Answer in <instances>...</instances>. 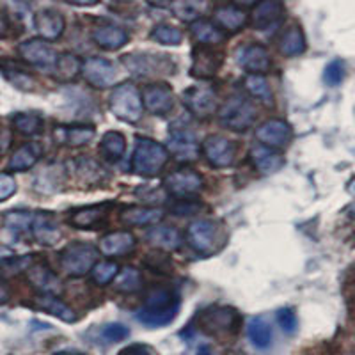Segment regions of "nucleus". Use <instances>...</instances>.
<instances>
[{
  "label": "nucleus",
  "instance_id": "obj_1",
  "mask_svg": "<svg viewBox=\"0 0 355 355\" xmlns=\"http://www.w3.org/2000/svg\"><path fill=\"white\" fill-rule=\"evenodd\" d=\"M180 297L169 288H153L146 295L144 307L137 311V320L148 327H164L176 318Z\"/></svg>",
  "mask_w": 355,
  "mask_h": 355
},
{
  "label": "nucleus",
  "instance_id": "obj_2",
  "mask_svg": "<svg viewBox=\"0 0 355 355\" xmlns=\"http://www.w3.org/2000/svg\"><path fill=\"white\" fill-rule=\"evenodd\" d=\"M227 233L224 224L214 218H201L192 222L187 230V242L201 256L217 254L226 245Z\"/></svg>",
  "mask_w": 355,
  "mask_h": 355
},
{
  "label": "nucleus",
  "instance_id": "obj_3",
  "mask_svg": "<svg viewBox=\"0 0 355 355\" xmlns=\"http://www.w3.org/2000/svg\"><path fill=\"white\" fill-rule=\"evenodd\" d=\"M167 158L169 153L166 146H162L160 142L148 137L135 139V150L132 157V169L135 174L144 178L157 176L167 164Z\"/></svg>",
  "mask_w": 355,
  "mask_h": 355
},
{
  "label": "nucleus",
  "instance_id": "obj_4",
  "mask_svg": "<svg viewBox=\"0 0 355 355\" xmlns=\"http://www.w3.org/2000/svg\"><path fill=\"white\" fill-rule=\"evenodd\" d=\"M110 112L126 123H137L142 117V98L139 89L132 82H123L112 89L109 96Z\"/></svg>",
  "mask_w": 355,
  "mask_h": 355
},
{
  "label": "nucleus",
  "instance_id": "obj_5",
  "mask_svg": "<svg viewBox=\"0 0 355 355\" xmlns=\"http://www.w3.org/2000/svg\"><path fill=\"white\" fill-rule=\"evenodd\" d=\"M258 110L249 98L242 94H234L227 98L218 109V119L227 130L233 132H245L247 128L254 125Z\"/></svg>",
  "mask_w": 355,
  "mask_h": 355
},
{
  "label": "nucleus",
  "instance_id": "obj_6",
  "mask_svg": "<svg viewBox=\"0 0 355 355\" xmlns=\"http://www.w3.org/2000/svg\"><path fill=\"white\" fill-rule=\"evenodd\" d=\"M196 323L205 334L220 338V336H230L239 332L240 315L239 311H234L233 307L211 306L199 313Z\"/></svg>",
  "mask_w": 355,
  "mask_h": 355
},
{
  "label": "nucleus",
  "instance_id": "obj_7",
  "mask_svg": "<svg viewBox=\"0 0 355 355\" xmlns=\"http://www.w3.org/2000/svg\"><path fill=\"white\" fill-rule=\"evenodd\" d=\"M62 270L69 277H82L89 270H93L98 259V249L91 243L71 242L59 254Z\"/></svg>",
  "mask_w": 355,
  "mask_h": 355
},
{
  "label": "nucleus",
  "instance_id": "obj_8",
  "mask_svg": "<svg viewBox=\"0 0 355 355\" xmlns=\"http://www.w3.org/2000/svg\"><path fill=\"white\" fill-rule=\"evenodd\" d=\"M123 64L132 75L137 77H160L166 73H174V62L171 55L150 52H135L123 57Z\"/></svg>",
  "mask_w": 355,
  "mask_h": 355
},
{
  "label": "nucleus",
  "instance_id": "obj_9",
  "mask_svg": "<svg viewBox=\"0 0 355 355\" xmlns=\"http://www.w3.org/2000/svg\"><path fill=\"white\" fill-rule=\"evenodd\" d=\"M167 153L173 155L178 162H192L198 158L199 142L189 126L185 125H171L169 141H167Z\"/></svg>",
  "mask_w": 355,
  "mask_h": 355
},
{
  "label": "nucleus",
  "instance_id": "obj_10",
  "mask_svg": "<svg viewBox=\"0 0 355 355\" xmlns=\"http://www.w3.org/2000/svg\"><path fill=\"white\" fill-rule=\"evenodd\" d=\"M183 103L190 114L199 119H208L218 107L217 91L211 85H194L183 93Z\"/></svg>",
  "mask_w": 355,
  "mask_h": 355
},
{
  "label": "nucleus",
  "instance_id": "obj_11",
  "mask_svg": "<svg viewBox=\"0 0 355 355\" xmlns=\"http://www.w3.org/2000/svg\"><path fill=\"white\" fill-rule=\"evenodd\" d=\"M112 206V201H105L98 202V205L82 206V208H73L68 211V224L77 230H98L109 218Z\"/></svg>",
  "mask_w": 355,
  "mask_h": 355
},
{
  "label": "nucleus",
  "instance_id": "obj_12",
  "mask_svg": "<svg viewBox=\"0 0 355 355\" xmlns=\"http://www.w3.org/2000/svg\"><path fill=\"white\" fill-rule=\"evenodd\" d=\"M164 187L169 194L178 198H189L199 194L205 189V180L194 169H178L164 178Z\"/></svg>",
  "mask_w": 355,
  "mask_h": 355
},
{
  "label": "nucleus",
  "instance_id": "obj_13",
  "mask_svg": "<svg viewBox=\"0 0 355 355\" xmlns=\"http://www.w3.org/2000/svg\"><path fill=\"white\" fill-rule=\"evenodd\" d=\"M293 132L291 126L283 119H266L265 123L256 128V139L261 142V146L272 148V150H283L291 142Z\"/></svg>",
  "mask_w": 355,
  "mask_h": 355
},
{
  "label": "nucleus",
  "instance_id": "obj_14",
  "mask_svg": "<svg viewBox=\"0 0 355 355\" xmlns=\"http://www.w3.org/2000/svg\"><path fill=\"white\" fill-rule=\"evenodd\" d=\"M202 153H205L206 162L215 169H224V167L233 166L234 162V144L230 139L222 135H210L202 142Z\"/></svg>",
  "mask_w": 355,
  "mask_h": 355
},
{
  "label": "nucleus",
  "instance_id": "obj_15",
  "mask_svg": "<svg viewBox=\"0 0 355 355\" xmlns=\"http://www.w3.org/2000/svg\"><path fill=\"white\" fill-rule=\"evenodd\" d=\"M82 75L91 85L98 89H105L114 85L117 80V69L107 59L101 57H89L82 62Z\"/></svg>",
  "mask_w": 355,
  "mask_h": 355
},
{
  "label": "nucleus",
  "instance_id": "obj_16",
  "mask_svg": "<svg viewBox=\"0 0 355 355\" xmlns=\"http://www.w3.org/2000/svg\"><path fill=\"white\" fill-rule=\"evenodd\" d=\"M224 62V53L211 46H201L198 44L192 50V77L196 78H211L215 77Z\"/></svg>",
  "mask_w": 355,
  "mask_h": 355
},
{
  "label": "nucleus",
  "instance_id": "obj_17",
  "mask_svg": "<svg viewBox=\"0 0 355 355\" xmlns=\"http://www.w3.org/2000/svg\"><path fill=\"white\" fill-rule=\"evenodd\" d=\"M18 53H20V57L25 62L33 66H41V68H53L57 59H59L55 50L46 41L37 40V37L20 43Z\"/></svg>",
  "mask_w": 355,
  "mask_h": 355
},
{
  "label": "nucleus",
  "instance_id": "obj_18",
  "mask_svg": "<svg viewBox=\"0 0 355 355\" xmlns=\"http://www.w3.org/2000/svg\"><path fill=\"white\" fill-rule=\"evenodd\" d=\"M236 59H239V64L250 75H263L272 66L270 53L259 43L243 44L236 53Z\"/></svg>",
  "mask_w": 355,
  "mask_h": 355
},
{
  "label": "nucleus",
  "instance_id": "obj_19",
  "mask_svg": "<svg viewBox=\"0 0 355 355\" xmlns=\"http://www.w3.org/2000/svg\"><path fill=\"white\" fill-rule=\"evenodd\" d=\"M142 105L155 116H164L174 107V93L167 84L148 85L142 94Z\"/></svg>",
  "mask_w": 355,
  "mask_h": 355
},
{
  "label": "nucleus",
  "instance_id": "obj_20",
  "mask_svg": "<svg viewBox=\"0 0 355 355\" xmlns=\"http://www.w3.org/2000/svg\"><path fill=\"white\" fill-rule=\"evenodd\" d=\"M284 20V8L281 2H274V0H265L256 4L254 11H252V25L258 31H275L279 25Z\"/></svg>",
  "mask_w": 355,
  "mask_h": 355
},
{
  "label": "nucleus",
  "instance_id": "obj_21",
  "mask_svg": "<svg viewBox=\"0 0 355 355\" xmlns=\"http://www.w3.org/2000/svg\"><path fill=\"white\" fill-rule=\"evenodd\" d=\"M34 27L41 40L55 41L62 36L66 24L61 12L55 9H40L34 15Z\"/></svg>",
  "mask_w": 355,
  "mask_h": 355
},
{
  "label": "nucleus",
  "instance_id": "obj_22",
  "mask_svg": "<svg viewBox=\"0 0 355 355\" xmlns=\"http://www.w3.org/2000/svg\"><path fill=\"white\" fill-rule=\"evenodd\" d=\"M31 231H33L36 242L41 245H55L62 239V231L57 224L55 217L52 214H44V211L34 215Z\"/></svg>",
  "mask_w": 355,
  "mask_h": 355
},
{
  "label": "nucleus",
  "instance_id": "obj_23",
  "mask_svg": "<svg viewBox=\"0 0 355 355\" xmlns=\"http://www.w3.org/2000/svg\"><path fill=\"white\" fill-rule=\"evenodd\" d=\"M28 283L33 284L36 290H40L43 295H57L61 291V281L57 279L52 268L44 261L33 263L27 270Z\"/></svg>",
  "mask_w": 355,
  "mask_h": 355
},
{
  "label": "nucleus",
  "instance_id": "obj_24",
  "mask_svg": "<svg viewBox=\"0 0 355 355\" xmlns=\"http://www.w3.org/2000/svg\"><path fill=\"white\" fill-rule=\"evenodd\" d=\"M137 245V240L130 231H114L100 240V252L107 258L130 254Z\"/></svg>",
  "mask_w": 355,
  "mask_h": 355
},
{
  "label": "nucleus",
  "instance_id": "obj_25",
  "mask_svg": "<svg viewBox=\"0 0 355 355\" xmlns=\"http://www.w3.org/2000/svg\"><path fill=\"white\" fill-rule=\"evenodd\" d=\"M121 222L125 226H155L164 218V210L151 206H128L121 211Z\"/></svg>",
  "mask_w": 355,
  "mask_h": 355
},
{
  "label": "nucleus",
  "instance_id": "obj_26",
  "mask_svg": "<svg viewBox=\"0 0 355 355\" xmlns=\"http://www.w3.org/2000/svg\"><path fill=\"white\" fill-rule=\"evenodd\" d=\"M43 148L37 142H27V144L20 146L15 153L11 155L8 164V169L12 173H25V171L33 169L41 158Z\"/></svg>",
  "mask_w": 355,
  "mask_h": 355
},
{
  "label": "nucleus",
  "instance_id": "obj_27",
  "mask_svg": "<svg viewBox=\"0 0 355 355\" xmlns=\"http://www.w3.org/2000/svg\"><path fill=\"white\" fill-rule=\"evenodd\" d=\"M250 160L254 164L256 169L261 174H274L277 173L281 167L284 166V158L281 157L277 150H272V148H266V146H254L250 150Z\"/></svg>",
  "mask_w": 355,
  "mask_h": 355
},
{
  "label": "nucleus",
  "instance_id": "obj_28",
  "mask_svg": "<svg viewBox=\"0 0 355 355\" xmlns=\"http://www.w3.org/2000/svg\"><path fill=\"white\" fill-rule=\"evenodd\" d=\"M93 40L100 49L116 52L128 43V34L116 25H101L93 31Z\"/></svg>",
  "mask_w": 355,
  "mask_h": 355
},
{
  "label": "nucleus",
  "instance_id": "obj_29",
  "mask_svg": "<svg viewBox=\"0 0 355 355\" xmlns=\"http://www.w3.org/2000/svg\"><path fill=\"white\" fill-rule=\"evenodd\" d=\"M71 171L73 174L77 176V180L89 183V185H93V183H101L103 180H107L105 169H103L96 160H93V158L82 157V158H77V160H73Z\"/></svg>",
  "mask_w": 355,
  "mask_h": 355
},
{
  "label": "nucleus",
  "instance_id": "obj_30",
  "mask_svg": "<svg viewBox=\"0 0 355 355\" xmlns=\"http://www.w3.org/2000/svg\"><path fill=\"white\" fill-rule=\"evenodd\" d=\"M36 307L41 311H46L49 315L55 316V318L62 320L66 323H75L78 320L77 313L68 304L62 302L61 299H57L55 295H40V297H36Z\"/></svg>",
  "mask_w": 355,
  "mask_h": 355
},
{
  "label": "nucleus",
  "instance_id": "obj_31",
  "mask_svg": "<svg viewBox=\"0 0 355 355\" xmlns=\"http://www.w3.org/2000/svg\"><path fill=\"white\" fill-rule=\"evenodd\" d=\"M146 239L162 250H176L182 247V234L173 226H153L146 233Z\"/></svg>",
  "mask_w": 355,
  "mask_h": 355
},
{
  "label": "nucleus",
  "instance_id": "obj_32",
  "mask_svg": "<svg viewBox=\"0 0 355 355\" xmlns=\"http://www.w3.org/2000/svg\"><path fill=\"white\" fill-rule=\"evenodd\" d=\"M306 36L299 25H291L279 37V52L286 57L302 55L306 52Z\"/></svg>",
  "mask_w": 355,
  "mask_h": 355
},
{
  "label": "nucleus",
  "instance_id": "obj_33",
  "mask_svg": "<svg viewBox=\"0 0 355 355\" xmlns=\"http://www.w3.org/2000/svg\"><path fill=\"white\" fill-rule=\"evenodd\" d=\"M190 33H192V37L201 46H215V44H220L224 41V33H222L220 28L214 21L205 20V18L196 20L192 27H190Z\"/></svg>",
  "mask_w": 355,
  "mask_h": 355
},
{
  "label": "nucleus",
  "instance_id": "obj_34",
  "mask_svg": "<svg viewBox=\"0 0 355 355\" xmlns=\"http://www.w3.org/2000/svg\"><path fill=\"white\" fill-rule=\"evenodd\" d=\"M94 135H96V130L93 126H62V128H57L55 132L57 141L61 144L71 146V148L89 144Z\"/></svg>",
  "mask_w": 355,
  "mask_h": 355
},
{
  "label": "nucleus",
  "instance_id": "obj_35",
  "mask_svg": "<svg viewBox=\"0 0 355 355\" xmlns=\"http://www.w3.org/2000/svg\"><path fill=\"white\" fill-rule=\"evenodd\" d=\"M215 20L222 28L230 33H239L240 28L247 24V12L239 6H220L215 9Z\"/></svg>",
  "mask_w": 355,
  "mask_h": 355
},
{
  "label": "nucleus",
  "instance_id": "obj_36",
  "mask_svg": "<svg viewBox=\"0 0 355 355\" xmlns=\"http://www.w3.org/2000/svg\"><path fill=\"white\" fill-rule=\"evenodd\" d=\"M0 71L11 82L12 85L20 91H25V93H31L36 89V80L31 73H27L25 69H21L20 66H17L11 61H0Z\"/></svg>",
  "mask_w": 355,
  "mask_h": 355
},
{
  "label": "nucleus",
  "instance_id": "obj_37",
  "mask_svg": "<svg viewBox=\"0 0 355 355\" xmlns=\"http://www.w3.org/2000/svg\"><path fill=\"white\" fill-rule=\"evenodd\" d=\"M247 334H249V341L252 343V347H256L258 350H265L272 345V327L261 316H254L250 320Z\"/></svg>",
  "mask_w": 355,
  "mask_h": 355
},
{
  "label": "nucleus",
  "instance_id": "obj_38",
  "mask_svg": "<svg viewBox=\"0 0 355 355\" xmlns=\"http://www.w3.org/2000/svg\"><path fill=\"white\" fill-rule=\"evenodd\" d=\"M100 151L101 155L109 160L116 162L125 155L126 151V141H125V135L116 130L112 132H107L103 137H101L100 142Z\"/></svg>",
  "mask_w": 355,
  "mask_h": 355
},
{
  "label": "nucleus",
  "instance_id": "obj_39",
  "mask_svg": "<svg viewBox=\"0 0 355 355\" xmlns=\"http://www.w3.org/2000/svg\"><path fill=\"white\" fill-rule=\"evenodd\" d=\"M53 69H55L53 73H55V77L59 78V80L68 82L73 80V78L77 77L78 73L82 71V62L80 59H78L77 55H73V53H62V55H59V59H57Z\"/></svg>",
  "mask_w": 355,
  "mask_h": 355
},
{
  "label": "nucleus",
  "instance_id": "obj_40",
  "mask_svg": "<svg viewBox=\"0 0 355 355\" xmlns=\"http://www.w3.org/2000/svg\"><path fill=\"white\" fill-rule=\"evenodd\" d=\"M142 275L137 268L133 266H126L123 268L121 274H117L116 277V290L121 291V293H135V291L142 290Z\"/></svg>",
  "mask_w": 355,
  "mask_h": 355
},
{
  "label": "nucleus",
  "instance_id": "obj_41",
  "mask_svg": "<svg viewBox=\"0 0 355 355\" xmlns=\"http://www.w3.org/2000/svg\"><path fill=\"white\" fill-rule=\"evenodd\" d=\"M12 126L25 137H33V135H37L43 130V119L36 114L20 112L12 116Z\"/></svg>",
  "mask_w": 355,
  "mask_h": 355
},
{
  "label": "nucleus",
  "instance_id": "obj_42",
  "mask_svg": "<svg viewBox=\"0 0 355 355\" xmlns=\"http://www.w3.org/2000/svg\"><path fill=\"white\" fill-rule=\"evenodd\" d=\"M33 254L28 256H11L0 261V277H15L18 274H24L33 265Z\"/></svg>",
  "mask_w": 355,
  "mask_h": 355
},
{
  "label": "nucleus",
  "instance_id": "obj_43",
  "mask_svg": "<svg viewBox=\"0 0 355 355\" xmlns=\"http://www.w3.org/2000/svg\"><path fill=\"white\" fill-rule=\"evenodd\" d=\"M150 37L153 41L160 44H167V46H176L183 41V34L180 28H176L174 25H167V24H160L151 31Z\"/></svg>",
  "mask_w": 355,
  "mask_h": 355
},
{
  "label": "nucleus",
  "instance_id": "obj_44",
  "mask_svg": "<svg viewBox=\"0 0 355 355\" xmlns=\"http://www.w3.org/2000/svg\"><path fill=\"white\" fill-rule=\"evenodd\" d=\"M243 85H245V89L252 96L259 98V100L268 101V103H272V100H274L270 85H268L266 78L261 77V75H247Z\"/></svg>",
  "mask_w": 355,
  "mask_h": 355
},
{
  "label": "nucleus",
  "instance_id": "obj_45",
  "mask_svg": "<svg viewBox=\"0 0 355 355\" xmlns=\"http://www.w3.org/2000/svg\"><path fill=\"white\" fill-rule=\"evenodd\" d=\"M93 281L98 284V286H107L117 277L119 274V265L116 261H110V259H105V261H100L93 266Z\"/></svg>",
  "mask_w": 355,
  "mask_h": 355
},
{
  "label": "nucleus",
  "instance_id": "obj_46",
  "mask_svg": "<svg viewBox=\"0 0 355 355\" xmlns=\"http://www.w3.org/2000/svg\"><path fill=\"white\" fill-rule=\"evenodd\" d=\"M33 217L34 215H31L28 211H9L4 217V224L12 233H24V231L31 230Z\"/></svg>",
  "mask_w": 355,
  "mask_h": 355
},
{
  "label": "nucleus",
  "instance_id": "obj_47",
  "mask_svg": "<svg viewBox=\"0 0 355 355\" xmlns=\"http://www.w3.org/2000/svg\"><path fill=\"white\" fill-rule=\"evenodd\" d=\"M345 75H347L345 62L341 61V59H334V61H331L327 66H325L323 80H325V84L327 85H331V87H336V85H339L345 80Z\"/></svg>",
  "mask_w": 355,
  "mask_h": 355
},
{
  "label": "nucleus",
  "instance_id": "obj_48",
  "mask_svg": "<svg viewBox=\"0 0 355 355\" xmlns=\"http://www.w3.org/2000/svg\"><path fill=\"white\" fill-rule=\"evenodd\" d=\"M201 4H192V2H176V4L171 6L173 12L180 20L192 21V24L201 17Z\"/></svg>",
  "mask_w": 355,
  "mask_h": 355
},
{
  "label": "nucleus",
  "instance_id": "obj_49",
  "mask_svg": "<svg viewBox=\"0 0 355 355\" xmlns=\"http://www.w3.org/2000/svg\"><path fill=\"white\" fill-rule=\"evenodd\" d=\"M202 210H205V205L199 201H192V199H180V201H176L173 206H171V214L182 215V217H187V215H196Z\"/></svg>",
  "mask_w": 355,
  "mask_h": 355
},
{
  "label": "nucleus",
  "instance_id": "obj_50",
  "mask_svg": "<svg viewBox=\"0 0 355 355\" xmlns=\"http://www.w3.org/2000/svg\"><path fill=\"white\" fill-rule=\"evenodd\" d=\"M277 323L281 331L286 332V334H293L297 331V315H295V311L291 307H283V309L277 311Z\"/></svg>",
  "mask_w": 355,
  "mask_h": 355
},
{
  "label": "nucleus",
  "instance_id": "obj_51",
  "mask_svg": "<svg viewBox=\"0 0 355 355\" xmlns=\"http://www.w3.org/2000/svg\"><path fill=\"white\" fill-rule=\"evenodd\" d=\"M144 263L158 274H171L173 272V261L167 254H148Z\"/></svg>",
  "mask_w": 355,
  "mask_h": 355
},
{
  "label": "nucleus",
  "instance_id": "obj_52",
  "mask_svg": "<svg viewBox=\"0 0 355 355\" xmlns=\"http://www.w3.org/2000/svg\"><path fill=\"white\" fill-rule=\"evenodd\" d=\"M130 336V331L126 325L123 323H109L103 331H101V338L110 343H119L123 339H126Z\"/></svg>",
  "mask_w": 355,
  "mask_h": 355
},
{
  "label": "nucleus",
  "instance_id": "obj_53",
  "mask_svg": "<svg viewBox=\"0 0 355 355\" xmlns=\"http://www.w3.org/2000/svg\"><path fill=\"white\" fill-rule=\"evenodd\" d=\"M18 185L11 173H0V202L15 196Z\"/></svg>",
  "mask_w": 355,
  "mask_h": 355
},
{
  "label": "nucleus",
  "instance_id": "obj_54",
  "mask_svg": "<svg viewBox=\"0 0 355 355\" xmlns=\"http://www.w3.org/2000/svg\"><path fill=\"white\" fill-rule=\"evenodd\" d=\"M117 355H158L155 348H151L150 345L144 343H133L128 345V347L123 348Z\"/></svg>",
  "mask_w": 355,
  "mask_h": 355
},
{
  "label": "nucleus",
  "instance_id": "obj_55",
  "mask_svg": "<svg viewBox=\"0 0 355 355\" xmlns=\"http://www.w3.org/2000/svg\"><path fill=\"white\" fill-rule=\"evenodd\" d=\"M11 146V133L8 130H0V153H6Z\"/></svg>",
  "mask_w": 355,
  "mask_h": 355
},
{
  "label": "nucleus",
  "instance_id": "obj_56",
  "mask_svg": "<svg viewBox=\"0 0 355 355\" xmlns=\"http://www.w3.org/2000/svg\"><path fill=\"white\" fill-rule=\"evenodd\" d=\"M9 300V290L6 288L4 281L0 277V304H6Z\"/></svg>",
  "mask_w": 355,
  "mask_h": 355
},
{
  "label": "nucleus",
  "instance_id": "obj_57",
  "mask_svg": "<svg viewBox=\"0 0 355 355\" xmlns=\"http://www.w3.org/2000/svg\"><path fill=\"white\" fill-rule=\"evenodd\" d=\"M9 31V25H8V20H6V17L0 12V37H4L6 34H8Z\"/></svg>",
  "mask_w": 355,
  "mask_h": 355
},
{
  "label": "nucleus",
  "instance_id": "obj_58",
  "mask_svg": "<svg viewBox=\"0 0 355 355\" xmlns=\"http://www.w3.org/2000/svg\"><path fill=\"white\" fill-rule=\"evenodd\" d=\"M198 355H210V348H208V347H201V348H199V354Z\"/></svg>",
  "mask_w": 355,
  "mask_h": 355
},
{
  "label": "nucleus",
  "instance_id": "obj_59",
  "mask_svg": "<svg viewBox=\"0 0 355 355\" xmlns=\"http://www.w3.org/2000/svg\"><path fill=\"white\" fill-rule=\"evenodd\" d=\"M350 211H352V214H354V215H355V201H354V202H352V206H350Z\"/></svg>",
  "mask_w": 355,
  "mask_h": 355
}]
</instances>
